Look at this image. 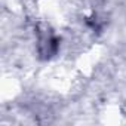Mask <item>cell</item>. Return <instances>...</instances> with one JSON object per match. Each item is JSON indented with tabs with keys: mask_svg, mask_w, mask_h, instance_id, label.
Instances as JSON below:
<instances>
[{
	"mask_svg": "<svg viewBox=\"0 0 126 126\" xmlns=\"http://www.w3.org/2000/svg\"><path fill=\"white\" fill-rule=\"evenodd\" d=\"M58 39L53 36H42L39 39V52L43 58H49L56 53L58 50Z\"/></svg>",
	"mask_w": 126,
	"mask_h": 126,
	"instance_id": "obj_1",
	"label": "cell"
}]
</instances>
